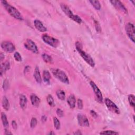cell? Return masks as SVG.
Here are the masks:
<instances>
[{"label": "cell", "instance_id": "6da1fadb", "mask_svg": "<svg viewBox=\"0 0 135 135\" xmlns=\"http://www.w3.org/2000/svg\"><path fill=\"white\" fill-rule=\"evenodd\" d=\"M76 48L79 53L83 58V59L87 63V64L91 67L94 68L95 66V62L92 57L90 56L87 53L84 51L82 49V46L81 43L79 42H77L76 43Z\"/></svg>", "mask_w": 135, "mask_h": 135}, {"label": "cell", "instance_id": "7a4b0ae2", "mask_svg": "<svg viewBox=\"0 0 135 135\" xmlns=\"http://www.w3.org/2000/svg\"><path fill=\"white\" fill-rule=\"evenodd\" d=\"M1 3L5 7V10L7 11V12L12 17H13L14 18H15V19L18 20L20 21L23 20V17L22 15L21 14L20 12L18 11L15 7L10 5L6 1H1Z\"/></svg>", "mask_w": 135, "mask_h": 135}, {"label": "cell", "instance_id": "3957f363", "mask_svg": "<svg viewBox=\"0 0 135 135\" xmlns=\"http://www.w3.org/2000/svg\"><path fill=\"white\" fill-rule=\"evenodd\" d=\"M61 8L62 11L64 12L67 16H68L70 19L72 20L75 22H77L78 24H81L82 23V19L77 15H75L73 13V12L71 11V10L70 9L69 7L66 5L65 4H61Z\"/></svg>", "mask_w": 135, "mask_h": 135}, {"label": "cell", "instance_id": "277c9868", "mask_svg": "<svg viewBox=\"0 0 135 135\" xmlns=\"http://www.w3.org/2000/svg\"><path fill=\"white\" fill-rule=\"evenodd\" d=\"M51 72L55 77L61 82L67 85L69 84V78L64 71L59 69H51Z\"/></svg>", "mask_w": 135, "mask_h": 135}, {"label": "cell", "instance_id": "5b68a950", "mask_svg": "<svg viewBox=\"0 0 135 135\" xmlns=\"http://www.w3.org/2000/svg\"><path fill=\"white\" fill-rule=\"evenodd\" d=\"M42 39L45 43L48 44L50 46L53 48L58 47L60 44V42L58 39L50 37V36L47 34L43 35Z\"/></svg>", "mask_w": 135, "mask_h": 135}, {"label": "cell", "instance_id": "8992f818", "mask_svg": "<svg viewBox=\"0 0 135 135\" xmlns=\"http://www.w3.org/2000/svg\"><path fill=\"white\" fill-rule=\"evenodd\" d=\"M105 102L109 110L117 115H119L120 113V111L119 108L113 101L109 99L106 98Z\"/></svg>", "mask_w": 135, "mask_h": 135}, {"label": "cell", "instance_id": "52a82bcc", "mask_svg": "<svg viewBox=\"0 0 135 135\" xmlns=\"http://www.w3.org/2000/svg\"><path fill=\"white\" fill-rule=\"evenodd\" d=\"M134 26L132 23H128L125 26V31L129 38L132 42H134Z\"/></svg>", "mask_w": 135, "mask_h": 135}, {"label": "cell", "instance_id": "ba28073f", "mask_svg": "<svg viewBox=\"0 0 135 135\" xmlns=\"http://www.w3.org/2000/svg\"><path fill=\"white\" fill-rule=\"evenodd\" d=\"M90 85L91 88H92L93 90L95 92L97 101L98 102L101 103L103 100V96H102V94L101 93V91H100V90L96 85V84L94 82L92 81L90 82Z\"/></svg>", "mask_w": 135, "mask_h": 135}, {"label": "cell", "instance_id": "9c48e42d", "mask_svg": "<svg viewBox=\"0 0 135 135\" xmlns=\"http://www.w3.org/2000/svg\"><path fill=\"white\" fill-rule=\"evenodd\" d=\"M24 47L27 50L31 51L35 54H38L39 53V50L37 45L30 39L26 40V42L24 43Z\"/></svg>", "mask_w": 135, "mask_h": 135}, {"label": "cell", "instance_id": "30bf717a", "mask_svg": "<svg viewBox=\"0 0 135 135\" xmlns=\"http://www.w3.org/2000/svg\"><path fill=\"white\" fill-rule=\"evenodd\" d=\"M2 49L8 53H12L15 50L14 45L10 41H3L1 44Z\"/></svg>", "mask_w": 135, "mask_h": 135}, {"label": "cell", "instance_id": "8fae6325", "mask_svg": "<svg viewBox=\"0 0 135 135\" xmlns=\"http://www.w3.org/2000/svg\"><path fill=\"white\" fill-rule=\"evenodd\" d=\"M110 2L117 10L124 14H127L128 11L127 10V8H126V7L123 5V4L120 1L112 0V1H110Z\"/></svg>", "mask_w": 135, "mask_h": 135}, {"label": "cell", "instance_id": "7c38bea8", "mask_svg": "<svg viewBox=\"0 0 135 135\" xmlns=\"http://www.w3.org/2000/svg\"><path fill=\"white\" fill-rule=\"evenodd\" d=\"M79 124L82 127H89V122L87 117L82 114H78L77 116Z\"/></svg>", "mask_w": 135, "mask_h": 135}, {"label": "cell", "instance_id": "4fadbf2b", "mask_svg": "<svg viewBox=\"0 0 135 135\" xmlns=\"http://www.w3.org/2000/svg\"><path fill=\"white\" fill-rule=\"evenodd\" d=\"M34 25L35 28L41 32H44L47 31V28L43 25L41 21L39 20H35L34 21Z\"/></svg>", "mask_w": 135, "mask_h": 135}, {"label": "cell", "instance_id": "5bb4252c", "mask_svg": "<svg viewBox=\"0 0 135 135\" xmlns=\"http://www.w3.org/2000/svg\"><path fill=\"white\" fill-rule=\"evenodd\" d=\"M10 67L11 66L10 62L8 61H5L4 62L1 63V67H0V74H1V76H2L5 72L10 69Z\"/></svg>", "mask_w": 135, "mask_h": 135}, {"label": "cell", "instance_id": "9a60e30c", "mask_svg": "<svg viewBox=\"0 0 135 135\" xmlns=\"http://www.w3.org/2000/svg\"><path fill=\"white\" fill-rule=\"evenodd\" d=\"M33 76H34V78L35 81H37V83L40 84H41L42 83V77H41V76L40 74V69H39V68L38 67H36V68H35Z\"/></svg>", "mask_w": 135, "mask_h": 135}, {"label": "cell", "instance_id": "2e32d148", "mask_svg": "<svg viewBox=\"0 0 135 135\" xmlns=\"http://www.w3.org/2000/svg\"><path fill=\"white\" fill-rule=\"evenodd\" d=\"M30 99L32 105L35 107H38L40 104L41 100L40 98L34 94H32L30 96Z\"/></svg>", "mask_w": 135, "mask_h": 135}, {"label": "cell", "instance_id": "e0dca14e", "mask_svg": "<svg viewBox=\"0 0 135 135\" xmlns=\"http://www.w3.org/2000/svg\"><path fill=\"white\" fill-rule=\"evenodd\" d=\"M67 103L71 109H74L76 107V99L74 95H70L67 99Z\"/></svg>", "mask_w": 135, "mask_h": 135}, {"label": "cell", "instance_id": "ac0fdd59", "mask_svg": "<svg viewBox=\"0 0 135 135\" xmlns=\"http://www.w3.org/2000/svg\"><path fill=\"white\" fill-rule=\"evenodd\" d=\"M28 103V100L25 96L23 95H21L20 96V106L22 109H25Z\"/></svg>", "mask_w": 135, "mask_h": 135}, {"label": "cell", "instance_id": "d6986e66", "mask_svg": "<svg viewBox=\"0 0 135 135\" xmlns=\"http://www.w3.org/2000/svg\"><path fill=\"white\" fill-rule=\"evenodd\" d=\"M51 78V77L49 71L48 70H44L43 72V79L44 81L47 84H49Z\"/></svg>", "mask_w": 135, "mask_h": 135}, {"label": "cell", "instance_id": "ffe728a7", "mask_svg": "<svg viewBox=\"0 0 135 135\" xmlns=\"http://www.w3.org/2000/svg\"><path fill=\"white\" fill-rule=\"evenodd\" d=\"M1 120H2V123H3V125L4 128L7 129L8 127H9V123L7 120V117L4 112L1 113Z\"/></svg>", "mask_w": 135, "mask_h": 135}, {"label": "cell", "instance_id": "44dd1931", "mask_svg": "<svg viewBox=\"0 0 135 135\" xmlns=\"http://www.w3.org/2000/svg\"><path fill=\"white\" fill-rule=\"evenodd\" d=\"M2 105L3 108L5 110L7 111L10 109V102L6 97H3L2 101Z\"/></svg>", "mask_w": 135, "mask_h": 135}, {"label": "cell", "instance_id": "7402d4cb", "mask_svg": "<svg viewBox=\"0 0 135 135\" xmlns=\"http://www.w3.org/2000/svg\"><path fill=\"white\" fill-rule=\"evenodd\" d=\"M42 57L43 60L44 61V62H46V63H47V64H53V60L52 58L49 55H47V54L46 53L43 54V55H42Z\"/></svg>", "mask_w": 135, "mask_h": 135}, {"label": "cell", "instance_id": "603a6c76", "mask_svg": "<svg viewBox=\"0 0 135 135\" xmlns=\"http://www.w3.org/2000/svg\"><path fill=\"white\" fill-rule=\"evenodd\" d=\"M56 94L58 98V99H59L60 100H64L66 98V94L65 92L62 90H58L56 92Z\"/></svg>", "mask_w": 135, "mask_h": 135}, {"label": "cell", "instance_id": "cb8c5ba5", "mask_svg": "<svg viewBox=\"0 0 135 135\" xmlns=\"http://www.w3.org/2000/svg\"><path fill=\"white\" fill-rule=\"evenodd\" d=\"M89 2L91 4L96 10H100L101 9V4L99 1L92 0V1H89Z\"/></svg>", "mask_w": 135, "mask_h": 135}, {"label": "cell", "instance_id": "d4e9b609", "mask_svg": "<svg viewBox=\"0 0 135 135\" xmlns=\"http://www.w3.org/2000/svg\"><path fill=\"white\" fill-rule=\"evenodd\" d=\"M47 101L48 103V104L49 105V106H50L51 107H55V101H54L53 98L52 97V96L51 95H49L47 97Z\"/></svg>", "mask_w": 135, "mask_h": 135}, {"label": "cell", "instance_id": "484cf974", "mask_svg": "<svg viewBox=\"0 0 135 135\" xmlns=\"http://www.w3.org/2000/svg\"><path fill=\"white\" fill-rule=\"evenodd\" d=\"M53 122H54V126H55V128L57 130L60 129V127H61L60 121L57 117L53 118Z\"/></svg>", "mask_w": 135, "mask_h": 135}, {"label": "cell", "instance_id": "4316f807", "mask_svg": "<svg viewBox=\"0 0 135 135\" xmlns=\"http://www.w3.org/2000/svg\"><path fill=\"white\" fill-rule=\"evenodd\" d=\"M128 101L130 105L134 107L135 106V100H134V96L133 95H129L128 96Z\"/></svg>", "mask_w": 135, "mask_h": 135}, {"label": "cell", "instance_id": "83f0119b", "mask_svg": "<svg viewBox=\"0 0 135 135\" xmlns=\"http://www.w3.org/2000/svg\"><path fill=\"white\" fill-rule=\"evenodd\" d=\"M100 134H118L119 133L112 130H106L100 133Z\"/></svg>", "mask_w": 135, "mask_h": 135}, {"label": "cell", "instance_id": "f1b7e54d", "mask_svg": "<svg viewBox=\"0 0 135 135\" xmlns=\"http://www.w3.org/2000/svg\"><path fill=\"white\" fill-rule=\"evenodd\" d=\"M14 58L15 60L17 62H21L22 61V57L20 54V53H19L18 52H16L14 54Z\"/></svg>", "mask_w": 135, "mask_h": 135}, {"label": "cell", "instance_id": "f546056e", "mask_svg": "<svg viewBox=\"0 0 135 135\" xmlns=\"http://www.w3.org/2000/svg\"><path fill=\"white\" fill-rule=\"evenodd\" d=\"M94 23L95 25V28H96V31L98 33H100L101 32V26L99 23V22L96 20H94Z\"/></svg>", "mask_w": 135, "mask_h": 135}, {"label": "cell", "instance_id": "4dcf8cb0", "mask_svg": "<svg viewBox=\"0 0 135 135\" xmlns=\"http://www.w3.org/2000/svg\"><path fill=\"white\" fill-rule=\"evenodd\" d=\"M37 123H38V121L37 119L35 118H32L30 122V127L32 128H34L36 126H37Z\"/></svg>", "mask_w": 135, "mask_h": 135}, {"label": "cell", "instance_id": "1f68e13d", "mask_svg": "<svg viewBox=\"0 0 135 135\" xmlns=\"http://www.w3.org/2000/svg\"><path fill=\"white\" fill-rule=\"evenodd\" d=\"M77 106L79 109H82L84 107L83 101L81 99H79L77 101Z\"/></svg>", "mask_w": 135, "mask_h": 135}, {"label": "cell", "instance_id": "d6a6232c", "mask_svg": "<svg viewBox=\"0 0 135 135\" xmlns=\"http://www.w3.org/2000/svg\"><path fill=\"white\" fill-rule=\"evenodd\" d=\"M9 86V82L8 81V80L7 79H5L4 82H3V88L4 90H6L8 89Z\"/></svg>", "mask_w": 135, "mask_h": 135}, {"label": "cell", "instance_id": "836d02e7", "mask_svg": "<svg viewBox=\"0 0 135 135\" xmlns=\"http://www.w3.org/2000/svg\"><path fill=\"white\" fill-rule=\"evenodd\" d=\"M56 112H57L58 116L59 117H60V118L63 117H64V112L61 109H59V108L57 109Z\"/></svg>", "mask_w": 135, "mask_h": 135}, {"label": "cell", "instance_id": "e575fe53", "mask_svg": "<svg viewBox=\"0 0 135 135\" xmlns=\"http://www.w3.org/2000/svg\"><path fill=\"white\" fill-rule=\"evenodd\" d=\"M12 128L14 129V130H16L17 129V123L16 122V121L15 120H13L12 121Z\"/></svg>", "mask_w": 135, "mask_h": 135}, {"label": "cell", "instance_id": "d590c367", "mask_svg": "<svg viewBox=\"0 0 135 135\" xmlns=\"http://www.w3.org/2000/svg\"><path fill=\"white\" fill-rule=\"evenodd\" d=\"M90 114L93 117L95 118H97L98 117L97 113L94 110H91L90 111Z\"/></svg>", "mask_w": 135, "mask_h": 135}, {"label": "cell", "instance_id": "8d00e7d4", "mask_svg": "<svg viewBox=\"0 0 135 135\" xmlns=\"http://www.w3.org/2000/svg\"><path fill=\"white\" fill-rule=\"evenodd\" d=\"M0 58H1V62H2V61L5 58V56H4V54L3 52H1L0 53Z\"/></svg>", "mask_w": 135, "mask_h": 135}, {"label": "cell", "instance_id": "74e56055", "mask_svg": "<svg viewBox=\"0 0 135 135\" xmlns=\"http://www.w3.org/2000/svg\"><path fill=\"white\" fill-rule=\"evenodd\" d=\"M47 120V117L46 116H42V117H41V121L43 122H45Z\"/></svg>", "mask_w": 135, "mask_h": 135}, {"label": "cell", "instance_id": "f35d334b", "mask_svg": "<svg viewBox=\"0 0 135 135\" xmlns=\"http://www.w3.org/2000/svg\"><path fill=\"white\" fill-rule=\"evenodd\" d=\"M4 134L5 135H9V134H12L13 133L12 132H11L10 131L8 130L7 129H5V132Z\"/></svg>", "mask_w": 135, "mask_h": 135}, {"label": "cell", "instance_id": "ab89813d", "mask_svg": "<svg viewBox=\"0 0 135 135\" xmlns=\"http://www.w3.org/2000/svg\"><path fill=\"white\" fill-rule=\"evenodd\" d=\"M74 134H76V135H80V134H82V133L81 132L80 130H78L77 131H76L75 133H74Z\"/></svg>", "mask_w": 135, "mask_h": 135}, {"label": "cell", "instance_id": "60d3db41", "mask_svg": "<svg viewBox=\"0 0 135 135\" xmlns=\"http://www.w3.org/2000/svg\"><path fill=\"white\" fill-rule=\"evenodd\" d=\"M49 134H55V132H53L52 131H51V132H50L49 133Z\"/></svg>", "mask_w": 135, "mask_h": 135}, {"label": "cell", "instance_id": "b9f144b4", "mask_svg": "<svg viewBox=\"0 0 135 135\" xmlns=\"http://www.w3.org/2000/svg\"><path fill=\"white\" fill-rule=\"evenodd\" d=\"M131 2L132 3L133 5H134V3H135V1H131Z\"/></svg>", "mask_w": 135, "mask_h": 135}]
</instances>
